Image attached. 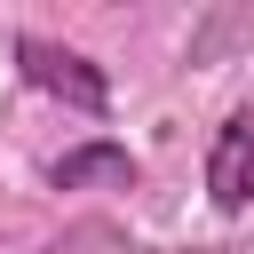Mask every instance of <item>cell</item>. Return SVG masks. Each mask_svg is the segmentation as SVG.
I'll list each match as a JSON object with an SVG mask.
<instances>
[{
    "label": "cell",
    "mask_w": 254,
    "mask_h": 254,
    "mask_svg": "<svg viewBox=\"0 0 254 254\" xmlns=\"http://www.w3.org/2000/svg\"><path fill=\"white\" fill-rule=\"evenodd\" d=\"M206 190H214V206H254V127L246 119H230L222 135H214V159H206Z\"/></svg>",
    "instance_id": "cell-2"
},
{
    "label": "cell",
    "mask_w": 254,
    "mask_h": 254,
    "mask_svg": "<svg viewBox=\"0 0 254 254\" xmlns=\"http://www.w3.org/2000/svg\"><path fill=\"white\" fill-rule=\"evenodd\" d=\"M24 56V79L32 87H48V95H64V103H79V111H103V71L87 64V56H71V48H56V40H24L16 48Z\"/></svg>",
    "instance_id": "cell-1"
},
{
    "label": "cell",
    "mask_w": 254,
    "mask_h": 254,
    "mask_svg": "<svg viewBox=\"0 0 254 254\" xmlns=\"http://www.w3.org/2000/svg\"><path fill=\"white\" fill-rule=\"evenodd\" d=\"M48 183H56V190H79V183H119V190H127V183H135V159H127L119 143H79V151H64V159L48 167Z\"/></svg>",
    "instance_id": "cell-3"
}]
</instances>
